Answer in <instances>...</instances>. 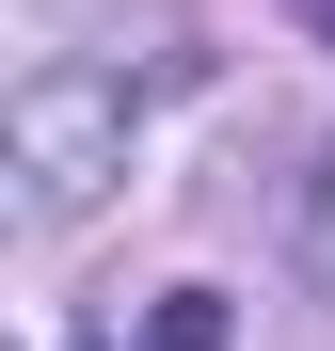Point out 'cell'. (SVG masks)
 <instances>
[{
    "label": "cell",
    "mask_w": 335,
    "mask_h": 351,
    "mask_svg": "<svg viewBox=\"0 0 335 351\" xmlns=\"http://www.w3.org/2000/svg\"><path fill=\"white\" fill-rule=\"evenodd\" d=\"M128 128L144 96L128 64H32L16 96H0V160H16V223H80L112 176H128Z\"/></svg>",
    "instance_id": "cell-1"
},
{
    "label": "cell",
    "mask_w": 335,
    "mask_h": 351,
    "mask_svg": "<svg viewBox=\"0 0 335 351\" xmlns=\"http://www.w3.org/2000/svg\"><path fill=\"white\" fill-rule=\"evenodd\" d=\"M80 351H223V304H208V287H176V304H160L144 335L112 319V335H80Z\"/></svg>",
    "instance_id": "cell-2"
},
{
    "label": "cell",
    "mask_w": 335,
    "mask_h": 351,
    "mask_svg": "<svg viewBox=\"0 0 335 351\" xmlns=\"http://www.w3.org/2000/svg\"><path fill=\"white\" fill-rule=\"evenodd\" d=\"M303 271H319V304H335V160H319V208H303Z\"/></svg>",
    "instance_id": "cell-3"
},
{
    "label": "cell",
    "mask_w": 335,
    "mask_h": 351,
    "mask_svg": "<svg viewBox=\"0 0 335 351\" xmlns=\"http://www.w3.org/2000/svg\"><path fill=\"white\" fill-rule=\"evenodd\" d=\"M288 16H303V32H319V48H335V0H288Z\"/></svg>",
    "instance_id": "cell-4"
}]
</instances>
